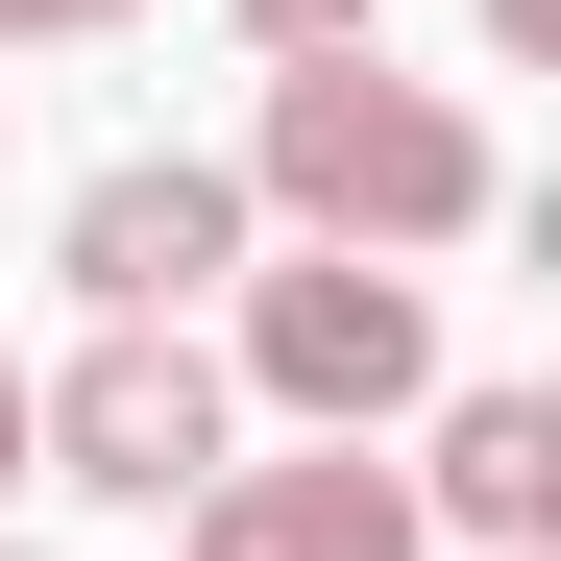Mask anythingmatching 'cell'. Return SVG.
<instances>
[{
	"label": "cell",
	"mask_w": 561,
	"mask_h": 561,
	"mask_svg": "<svg viewBox=\"0 0 561 561\" xmlns=\"http://www.w3.org/2000/svg\"><path fill=\"white\" fill-rule=\"evenodd\" d=\"M220 25H244L268 73H294V49H391V0H220Z\"/></svg>",
	"instance_id": "obj_7"
},
{
	"label": "cell",
	"mask_w": 561,
	"mask_h": 561,
	"mask_svg": "<svg viewBox=\"0 0 561 561\" xmlns=\"http://www.w3.org/2000/svg\"><path fill=\"white\" fill-rule=\"evenodd\" d=\"M244 220H294V244H366V268H439V244H489L513 220V171H489V123L439 99V73H391V49H294L244 99Z\"/></svg>",
	"instance_id": "obj_1"
},
{
	"label": "cell",
	"mask_w": 561,
	"mask_h": 561,
	"mask_svg": "<svg viewBox=\"0 0 561 561\" xmlns=\"http://www.w3.org/2000/svg\"><path fill=\"white\" fill-rule=\"evenodd\" d=\"M489 49H513V73H561V0H489Z\"/></svg>",
	"instance_id": "obj_9"
},
{
	"label": "cell",
	"mask_w": 561,
	"mask_h": 561,
	"mask_svg": "<svg viewBox=\"0 0 561 561\" xmlns=\"http://www.w3.org/2000/svg\"><path fill=\"white\" fill-rule=\"evenodd\" d=\"M220 391H268L294 439H391L439 391V294L366 268V244H294V268H244V366H220Z\"/></svg>",
	"instance_id": "obj_3"
},
{
	"label": "cell",
	"mask_w": 561,
	"mask_h": 561,
	"mask_svg": "<svg viewBox=\"0 0 561 561\" xmlns=\"http://www.w3.org/2000/svg\"><path fill=\"white\" fill-rule=\"evenodd\" d=\"M0 489H25V366H0Z\"/></svg>",
	"instance_id": "obj_10"
},
{
	"label": "cell",
	"mask_w": 561,
	"mask_h": 561,
	"mask_svg": "<svg viewBox=\"0 0 561 561\" xmlns=\"http://www.w3.org/2000/svg\"><path fill=\"white\" fill-rule=\"evenodd\" d=\"M49 268H73V318H196V294H244V268H268V220H244L220 147H123V171H73Z\"/></svg>",
	"instance_id": "obj_4"
},
{
	"label": "cell",
	"mask_w": 561,
	"mask_h": 561,
	"mask_svg": "<svg viewBox=\"0 0 561 561\" xmlns=\"http://www.w3.org/2000/svg\"><path fill=\"white\" fill-rule=\"evenodd\" d=\"M196 463H244V391H220V342L196 318H99L25 391V489H99V513H171Z\"/></svg>",
	"instance_id": "obj_2"
},
{
	"label": "cell",
	"mask_w": 561,
	"mask_h": 561,
	"mask_svg": "<svg viewBox=\"0 0 561 561\" xmlns=\"http://www.w3.org/2000/svg\"><path fill=\"white\" fill-rule=\"evenodd\" d=\"M391 489H415V537L537 561L561 537V391H513V366H489V391H415V463H391Z\"/></svg>",
	"instance_id": "obj_6"
},
{
	"label": "cell",
	"mask_w": 561,
	"mask_h": 561,
	"mask_svg": "<svg viewBox=\"0 0 561 561\" xmlns=\"http://www.w3.org/2000/svg\"><path fill=\"white\" fill-rule=\"evenodd\" d=\"M99 25H147V0H0V73H25V49H99Z\"/></svg>",
	"instance_id": "obj_8"
},
{
	"label": "cell",
	"mask_w": 561,
	"mask_h": 561,
	"mask_svg": "<svg viewBox=\"0 0 561 561\" xmlns=\"http://www.w3.org/2000/svg\"><path fill=\"white\" fill-rule=\"evenodd\" d=\"M171 561H415V489H391V439L196 463V489H171Z\"/></svg>",
	"instance_id": "obj_5"
}]
</instances>
